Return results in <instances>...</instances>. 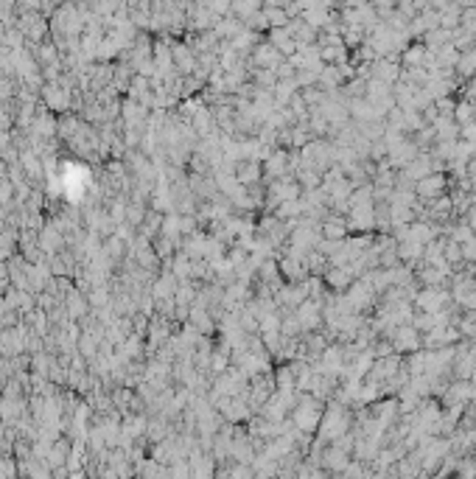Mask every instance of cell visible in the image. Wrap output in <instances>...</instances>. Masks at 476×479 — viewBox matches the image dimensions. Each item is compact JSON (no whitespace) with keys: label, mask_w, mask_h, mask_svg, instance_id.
I'll return each mask as SVG.
<instances>
[{"label":"cell","mask_w":476,"mask_h":479,"mask_svg":"<svg viewBox=\"0 0 476 479\" xmlns=\"http://www.w3.org/2000/svg\"><path fill=\"white\" fill-rule=\"evenodd\" d=\"M261 174H263V166L258 157H238L236 166H233V177L241 188H252L261 182Z\"/></svg>","instance_id":"1"},{"label":"cell","mask_w":476,"mask_h":479,"mask_svg":"<svg viewBox=\"0 0 476 479\" xmlns=\"http://www.w3.org/2000/svg\"><path fill=\"white\" fill-rule=\"evenodd\" d=\"M446 185H448L446 174H429V177H423V180L415 182V196L434 202V199H440L446 193Z\"/></svg>","instance_id":"2"},{"label":"cell","mask_w":476,"mask_h":479,"mask_svg":"<svg viewBox=\"0 0 476 479\" xmlns=\"http://www.w3.org/2000/svg\"><path fill=\"white\" fill-rule=\"evenodd\" d=\"M278 269H281V278H286L289 284H303V281L308 278V269H306L303 258H297V255H286V258H281Z\"/></svg>","instance_id":"3"},{"label":"cell","mask_w":476,"mask_h":479,"mask_svg":"<svg viewBox=\"0 0 476 479\" xmlns=\"http://www.w3.org/2000/svg\"><path fill=\"white\" fill-rule=\"evenodd\" d=\"M418 345H421V333H418V328H412V325H400V328H395L392 351H418Z\"/></svg>","instance_id":"4"},{"label":"cell","mask_w":476,"mask_h":479,"mask_svg":"<svg viewBox=\"0 0 476 479\" xmlns=\"http://www.w3.org/2000/svg\"><path fill=\"white\" fill-rule=\"evenodd\" d=\"M322 233H325V238L330 241V244H342L345 238H348V233H351V227H348V219H342V216H328L325 222H322Z\"/></svg>","instance_id":"5"},{"label":"cell","mask_w":476,"mask_h":479,"mask_svg":"<svg viewBox=\"0 0 476 479\" xmlns=\"http://www.w3.org/2000/svg\"><path fill=\"white\" fill-rule=\"evenodd\" d=\"M289 168H292L289 152H272V155L263 160V171H266L269 177H275V180H283Z\"/></svg>","instance_id":"6"},{"label":"cell","mask_w":476,"mask_h":479,"mask_svg":"<svg viewBox=\"0 0 476 479\" xmlns=\"http://www.w3.org/2000/svg\"><path fill=\"white\" fill-rule=\"evenodd\" d=\"M351 281H353L351 266H330V269L325 272V284H328V289H333V292L351 289Z\"/></svg>","instance_id":"7"},{"label":"cell","mask_w":476,"mask_h":479,"mask_svg":"<svg viewBox=\"0 0 476 479\" xmlns=\"http://www.w3.org/2000/svg\"><path fill=\"white\" fill-rule=\"evenodd\" d=\"M171 62H177V64L182 67V73L196 71V56H193V51H191L188 45H182V42L171 45Z\"/></svg>","instance_id":"8"},{"label":"cell","mask_w":476,"mask_h":479,"mask_svg":"<svg viewBox=\"0 0 476 479\" xmlns=\"http://www.w3.org/2000/svg\"><path fill=\"white\" fill-rule=\"evenodd\" d=\"M42 96H45V101H48L51 110H67V104H71V90H64V87H59V85L45 87Z\"/></svg>","instance_id":"9"},{"label":"cell","mask_w":476,"mask_h":479,"mask_svg":"<svg viewBox=\"0 0 476 479\" xmlns=\"http://www.w3.org/2000/svg\"><path fill=\"white\" fill-rule=\"evenodd\" d=\"M403 59L415 71V64H421L426 59V45H409V48H406V53H403Z\"/></svg>","instance_id":"10"},{"label":"cell","mask_w":476,"mask_h":479,"mask_svg":"<svg viewBox=\"0 0 476 479\" xmlns=\"http://www.w3.org/2000/svg\"><path fill=\"white\" fill-rule=\"evenodd\" d=\"M42 244H45V250H56V247L62 244V238H59L53 230H45V233H42Z\"/></svg>","instance_id":"11"}]
</instances>
